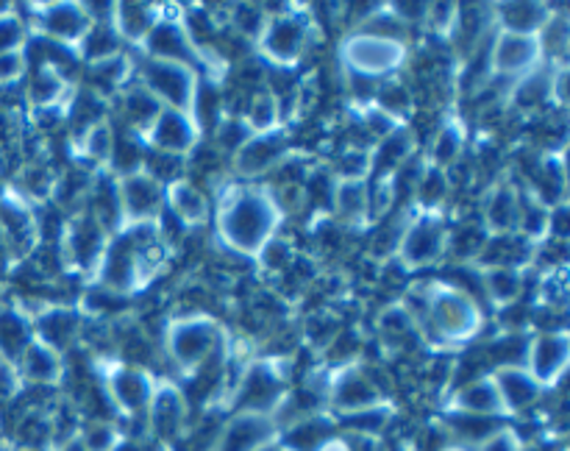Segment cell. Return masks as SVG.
Wrapping results in <instances>:
<instances>
[{"instance_id":"cell-1","label":"cell","mask_w":570,"mask_h":451,"mask_svg":"<svg viewBox=\"0 0 570 451\" xmlns=\"http://www.w3.org/2000/svg\"><path fill=\"white\" fill-rule=\"evenodd\" d=\"M276 206L256 189H237L228 195L220 212V234L239 254L262 251L273 239Z\"/></svg>"},{"instance_id":"cell-2","label":"cell","mask_w":570,"mask_h":451,"mask_svg":"<svg viewBox=\"0 0 570 451\" xmlns=\"http://www.w3.org/2000/svg\"><path fill=\"white\" fill-rule=\"evenodd\" d=\"M145 92L154 95L156 100H167L170 109L189 111L193 109L195 92H198V78H195L193 65L170 59H145L139 67Z\"/></svg>"},{"instance_id":"cell-3","label":"cell","mask_w":570,"mask_h":451,"mask_svg":"<svg viewBox=\"0 0 570 451\" xmlns=\"http://www.w3.org/2000/svg\"><path fill=\"white\" fill-rule=\"evenodd\" d=\"M401 265L410 271V267H426L434 265L445 256L449 251V232L443 228V223L429 212V215H421L415 223L404 226V234H401Z\"/></svg>"},{"instance_id":"cell-4","label":"cell","mask_w":570,"mask_h":451,"mask_svg":"<svg viewBox=\"0 0 570 451\" xmlns=\"http://www.w3.org/2000/svg\"><path fill=\"white\" fill-rule=\"evenodd\" d=\"M167 351L178 365H200L217 351V329L209 321H184L167 329Z\"/></svg>"},{"instance_id":"cell-5","label":"cell","mask_w":570,"mask_h":451,"mask_svg":"<svg viewBox=\"0 0 570 451\" xmlns=\"http://www.w3.org/2000/svg\"><path fill=\"white\" fill-rule=\"evenodd\" d=\"M343 53L348 56L345 61H351L354 72L360 76H376V72L390 70V67H399L404 59V48L401 42L393 39H379L371 33H356L354 39H345Z\"/></svg>"},{"instance_id":"cell-6","label":"cell","mask_w":570,"mask_h":451,"mask_svg":"<svg viewBox=\"0 0 570 451\" xmlns=\"http://www.w3.org/2000/svg\"><path fill=\"white\" fill-rule=\"evenodd\" d=\"M259 39L265 56H271V61H276V65H293L309 48L304 17L295 14H282L273 22H267Z\"/></svg>"},{"instance_id":"cell-7","label":"cell","mask_w":570,"mask_h":451,"mask_svg":"<svg viewBox=\"0 0 570 451\" xmlns=\"http://www.w3.org/2000/svg\"><path fill=\"white\" fill-rule=\"evenodd\" d=\"M117 189H120L122 223L128 220L131 226H142L148 223V217L161 212V187L142 170L122 176L117 182Z\"/></svg>"},{"instance_id":"cell-8","label":"cell","mask_w":570,"mask_h":451,"mask_svg":"<svg viewBox=\"0 0 570 451\" xmlns=\"http://www.w3.org/2000/svg\"><path fill=\"white\" fill-rule=\"evenodd\" d=\"M540 39L527 37V33H507L501 31L490 48V67L499 76H518L529 72L540 59Z\"/></svg>"},{"instance_id":"cell-9","label":"cell","mask_w":570,"mask_h":451,"mask_svg":"<svg viewBox=\"0 0 570 451\" xmlns=\"http://www.w3.org/2000/svg\"><path fill=\"white\" fill-rule=\"evenodd\" d=\"M150 131V150H165V154L181 156L184 150L195 148V139H198V126H195L193 117L187 111L178 109H161L159 117L154 120ZM145 131V134H148Z\"/></svg>"},{"instance_id":"cell-10","label":"cell","mask_w":570,"mask_h":451,"mask_svg":"<svg viewBox=\"0 0 570 451\" xmlns=\"http://www.w3.org/2000/svg\"><path fill=\"white\" fill-rule=\"evenodd\" d=\"M65 245H67V256L72 259L76 267H98L100 259L106 254V232L92 220V217L83 212L78 215L76 220L70 223V228L65 232Z\"/></svg>"},{"instance_id":"cell-11","label":"cell","mask_w":570,"mask_h":451,"mask_svg":"<svg viewBox=\"0 0 570 451\" xmlns=\"http://www.w3.org/2000/svg\"><path fill=\"white\" fill-rule=\"evenodd\" d=\"M287 156V143L282 139V134H259V137H250L243 148L234 154V167L245 176H256V173H271L278 161Z\"/></svg>"},{"instance_id":"cell-12","label":"cell","mask_w":570,"mask_h":451,"mask_svg":"<svg viewBox=\"0 0 570 451\" xmlns=\"http://www.w3.org/2000/svg\"><path fill=\"white\" fill-rule=\"evenodd\" d=\"M518 212H521V193L512 187V182H499L484 198V220L490 237L495 234H515Z\"/></svg>"},{"instance_id":"cell-13","label":"cell","mask_w":570,"mask_h":451,"mask_svg":"<svg viewBox=\"0 0 570 451\" xmlns=\"http://www.w3.org/2000/svg\"><path fill=\"white\" fill-rule=\"evenodd\" d=\"M45 17V31L48 39L56 45H81V39L89 31V14L83 6L61 3V6H48V14Z\"/></svg>"},{"instance_id":"cell-14","label":"cell","mask_w":570,"mask_h":451,"mask_svg":"<svg viewBox=\"0 0 570 451\" xmlns=\"http://www.w3.org/2000/svg\"><path fill=\"white\" fill-rule=\"evenodd\" d=\"M145 50H148L150 59H170V61H184L189 65V56L195 53L193 42H189L187 31H184L178 22L161 20L150 28V33L145 37Z\"/></svg>"},{"instance_id":"cell-15","label":"cell","mask_w":570,"mask_h":451,"mask_svg":"<svg viewBox=\"0 0 570 451\" xmlns=\"http://www.w3.org/2000/svg\"><path fill=\"white\" fill-rule=\"evenodd\" d=\"M529 362L540 379L560 376L568 362V334L562 329H549L534 343H529Z\"/></svg>"},{"instance_id":"cell-16","label":"cell","mask_w":570,"mask_h":451,"mask_svg":"<svg viewBox=\"0 0 570 451\" xmlns=\"http://www.w3.org/2000/svg\"><path fill=\"white\" fill-rule=\"evenodd\" d=\"M115 31L117 37L126 39V42H145V37L150 33V28L159 22V14H156V6L148 3H120L115 6Z\"/></svg>"},{"instance_id":"cell-17","label":"cell","mask_w":570,"mask_h":451,"mask_svg":"<svg viewBox=\"0 0 570 451\" xmlns=\"http://www.w3.org/2000/svg\"><path fill=\"white\" fill-rule=\"evenodd\" d=\"M495 11L499 14L493 17H499L507 33H527V37H534L538 31H543V26L551 17L549 6L538 3H504L495 6Z\"/></svg>"},{"instance_id":"cell-18","label":"cell","mask_w":570,"mask_h":451,"mask_svg":"<svg viewBox=\"0 0 570 451\" xmlns=\"http://www.w3.org/2000/svg\"><path fill=\"white\" fill-rule=\"evenodd\" d=\"M167 209L178 217L187 228L200 226L206 223V215H209V204H206L204 193L198 187H193V182H176L170 193V206Z\"/></svg>"},{"instance_id":"cell-19","label":"cell","mask_w":570,"mask_h":451,"mask_svg":"<svg viewBox=\"0 0 570 451\" xmlns=\"http://www.w3.org/2000/svg\"><path fill=\"white\" fill-rule=\"evenodd\" d=\"M482 290L499 306H512L523 293L521 273L515 267H484Z\"/></svg>"},{"instance_id":"cell-20","label":"cell","mask_w":570,"mask_h":451,"mask_svg":"<svg viewBox=\"0 0 570 451\" xmlns=\"http://www.w3.org/2000/svg\"><path fill=\"white\" fill-rule=\"evenodd\" d=\"M499 384L501 401H507L512 406L532 404L538 399V384H534V379L523 367H501Z\"/></svg>"},{"instance_id":"cell-21","label":"cell","mask_w":570,"mask_h":451,"mask_svg":"<svg viewBox=\"0 0 570 451\" xmlns=\"http://www.w3.org/2000/svg\"><path fill=\"white\" fill-rule=\"evenodd\" d=\"M26 362L28 371L37 382H53L59 376V354L53 349H48L45 343H31L26 349Z\"/></svg>"},{"instance_id":"cell-22","label":"cell","mask_w":570,"mask_h":451,"mask_svg":"<svg viewBox=\"0 0 570 451\" xmlns=\"http://www.w3.org/2000/svg\"><path fill=\"white\" fill-rule=\"evenodd\" d=\"M115 393H117V399L126 401L128 406H139L148 401V382H145L142 373L122 371L120 376H117Z\"/></svg>"},{"instance_id":"cell-23","label":"cell","mask_w":570,"mask_h":451,"mask_svg":"<svg viewBox=\"0 0 570 451\" xmlns=\"http://www.w3.org/2000/svg\"><path fill=\"white\" fill-rule=\"evenodd\" d=\"M265 432V427L256 421H250V418H245V421H239L237 427L228 432L226 438V445H223V451H245L250 443H256V438Z\"/></svg>"}]
</instances>
